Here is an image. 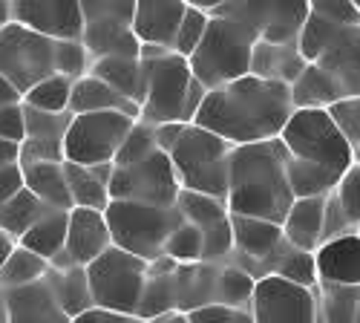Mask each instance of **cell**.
Returning a JSON list of instances; mask_svg holds the SVG:
<instances>
[{
	"instance_id": "1",
	"label": "cell",
	"mask_w": 360,
	"mask_h": 323,
	"mask_svg": "<svg viewBox=\"0 0 360 323\" xmlns=\"http://www.w3.org/2000/svg\"><path fill=\"white\" fill-rule=\"evenodd\" d=\"M294 115L291 87L245 75L207 93L196 122L202 130L225 139L233 148L277 141Z\"/></svg>"
},
{
	"instance_id": "2",
	"label": "cell",
	"mask_w": 360,
	"mask_h": 323,
	"mask_svg": "<svg viewBox=\"0 0 360 323\" xmlns=\"http://www.w3.org/2000/svg\"><path fill=\"white\" fill-rule=\"evenodd\" d=\"M225 205L239 217H257L277 225L285 222L294 205V191L288 185L285 148L280 139L233 148Z\"/></svg>"
},
{
	"instance_id": "3",
	"label": "cell",
	"mask_w": 360,
	"mask_h": 323,
	"mask_svg": "<svg viewBox=\"0 0 360 323\" xmlns=\"http://www.w3.org/2000/svg\"><path fill=\"white\" fill-rule=\"evenodd\" d=\"M147 70V99L139 122L144 125H193L207 99V90L196 81L191 61L182 55H165L159 61H141Z\"/></svg>"
},
{
	"instance_id": "4",
	"label": "cell",
	"mask_w": 360,
	"mask_h": 323,
	"mask_svg": "<svg viewBox=\"0 0 360 323\" xmlns=\"http://www.w3.org/2000/svg\"><path fill=\"white\" fill-rule=\"evenodd\" d=\"M259 38L245 23L231 18H211L202 46L191 58V70L207 93L251 75V58Z\"/></svg>"
},
{
	"instance_id": "5",
	"label": "cell",
	"mask_w": 360,
	"mask_h": 323,
	"mask_svg": "<svg viewBox=\"0 0 360 323\" xmlns=\"http://www.w3.org/2000/svg\"><path fill=\"white\" fill-rule=\"evenodd\" d=\"M231 153L233 144L202 130L199 125H188L182 139L170 151V162L182 191L228 199V176H231Z\"/></svg>"
},
{
	"instance_id": "6",
	"label": "cell",
	"mask_w": 360,
	"mask_h": 323,
	"mask_svg": "<svg viewBox=\"0 0 360 323\" xmlns=\"http://www.w3.org/2000/svg\"><path fill=\"white\" fill-rule=\"evenodd\" d=\"M280 141L291 159L323 167L340 179L357 165L354 148L338 130L328 110H294Z\"/></svg>"
},
{
	"instance_id": "7",
	"label": "cell",
	"mask_w": 360,
	"mask_h": 323,
	"mask_svg": "<svg viewBox=\"0 0 360 323\" xmlns=\"http://www.w3.org/2000/svg\"><path fill=\"white\" fill-rule=\"evenodd\" d=\"M104 217L112 234V246L147 262L165 257L167 240L185 222L179 208H153V205L118 202V199L107 205Z\"/></svg>"
},
{
	"instance_id": "8",
	"label": "cell",
	"mask_w": 360,
	"mask_h": 323,
	"mask_svg": "<svg viewBox=\"0 0 360 323\" xmlns=\"http://www.w3.org/2000/svg\"><path fill=\"white\" fill-rule=\"evenodd\" d=\"M58 55H61V44L15 20L0 32V75L15 87L20 99L41 81L61 75Z\"/></svg>"
},
{
	"instance_id": "9",
	"label": "cell",
	"mask_w": 360,
	"mask_h": 323,
	"mask_svg": "<svg viewBox=\"0 0 360 323\" xmlns=\"http://www.w3.org/2000/svg\"><path fill=\"white\" fill-rule=\"evenodd\" d=\"M147 277H150V262L115 246L86 269L93 303L133 317H139Z\"/></svg>"
},
{
	"instance_id": "10",
	"label": "cell",
	"mask_w": 360,
	"mask_h": 323,
	"mask_svg": "<svg viewBox=\"0 0 360 323\" xmlns=\"http://www.w3.org/2000/svg\"><path fill=\"white\" fill-rule=\"evenodd\" d=\"M84 49L89 61L101 58H139L141 44L133 32L136 0H81Z\"/></svg>"
},
{
	"instance_id": "11",
	"label": "cell",
	"mask_w": 360,
	"mask_h": 323,
	"mask_svg": "<svg viewBox=\"0 0 360 323\" xmlns=\"http://www.w3.org/2000/svg\"><path fill=\"white\" fill-rule=\"evenodd\" d=\"M136 122L139 119H130L124 113L75 115L64 139V159L81 167L112 165Z\"/></svg>"
},
{
	"instance_id": "12",
	"label": "cell",
	"mask_w": 360,
	"mask_h": 323,
	"mask_svg": "<svg viewBox=\"0 0 360 323\" xmlns=\"http://www.w3.org/2000/svg\"><path fill=\"white\" fill-rule=\"evenodd\" d=\"M179 196H182V185L176 179L170 156L162 151H156L139 165L112 170L110 199L153 205V208H176Z\"/></svg>"
},
{
	"instance_id": "13",
	"label": "cell",
	"mask_w": 360,
	"mask_h": 323,
	"mask_svg": "<svg viewBox=\"0 0 360 323\" xmlns=\"http://www.w3.org/2000/svg\"><path fill=\"white\" fill-rule=\"evenodd\" d=\"M309 12H311V0H291V4H274V0H268V4H231V0H222L214 18L239 20L262 44L285 46V44H297L309 20Z\"/></svg>"
},
{
	"instance_id": "14",
	"label": "cell",
	"mask_w": 360,
	"mask_h": 323,
	"mask_svg": "<svg viewBox=\"0 0 360 323\" xmlns=\"http://www.w3.org/2000/svg\"><path fill=\"white\" fill-rule=\"evenodd\" d=\"M248 312L254 323H320L317 289L268 274L257 280Z\"/></svg>"
},
{
	"instance_id": "15",
	"label": "cell",
	"mask_w": 360,
	"mask_h": 323,
	"mask_svg": "<svg viewBox=\"0 0 360 323\" xmlns=\"http://www.w3.org/2000/svg\"><path fill=\"white\" fill-rule=\"evenodd\" d=\"M12 20L58 44L84 38L81 0H12Z\"/></svg>"
},
{
	"instance_id": "16",
	"label": "cell",
	"mask_w": 360,
	"mask_h": 323,
	"mask_svg": "<svg viewBox=\"0 0 360 323\" xmlns=\"http://www.w3.org/2000/svg\"><path fill=\"white\" fill-rule=\"evenodd\" d=\"M176 208L185 217V222L199 228L202 240H205V262H228L233 257L231 211H228V205L222 199L182 191Z\"/></svg>"
},
{
	"instance_id": "17",
	"label": "cell",
	"mask_w": 360,
	"mask_h": 323,
	"mask_svg": "<svg viewBox=\"0 0 360 323\" xmlns=\"http://www.w3.org/2000/svg\"><path fill=\"white\" fill-rule=\"evenodd\" d=\"M231 231H233V257L239 269H245L251 277L262 280L268 277L274 254L285 246V234L283 225L257 220V217H239L231 214Z\"/></svg>"
},
{
	"instance_id": "18",
	"label": "cell",
	"mask_w": 360,
	"mask_h": 323,
	"mask_svg": "<svg viewBox=\"0 0 360 323\" xmlns=\"http://www.w3.org/2000/svg\"><path fill=\"white\" fill-rule=\"evenodd\" d=\"M185 15L188 0H136L133 32L141 46H165L173 52Z\"/></svg>"
},
{
	"instance_id": "19",
	"label": "cell",
	"mask_w": 360,
	"mask_h": 323,
	"mask_svg": "<svg viewBox=\"0 0 360 323\" xmlns=\"http://www.w3.org/2000/svg\"><path fill=\"white\" fill-rule=\"evenodd\" d=\"M112 248V234L107 225L104 211L72 208L70 211V231H67V257L78 269H89L98 257Z\"/></svg>"
},
{
	"instance_id": "20",
	"label": "cell",
	"mask_w": 360,
	"mask_h": 323,
	"mask_svg": "<svg viewBox=\"0 0 360 323\" xmlns=\"http://www.w3.org/2000/svg\"><path fill=\"white\" fill-rule=\"evenodd\" d=\"M6 300H9V323H72V317L55 298L49 274L41 283L6 291Z\"/></svg>"
},
{
	"instance_id": "21",
	"label": "cell",
	"mask_w": 360,
	"mask_h": 323,
	"mask_svg": "<svg viewBox=\"0 0 360 323\" xmlns=\"http://www.w3.org/2000/svg\"><path fill=\"white\" fill-rule=\"evenodd\" d=\"M314 257H317L320 283L360 289V231L323 243Z\"/></svg>"
},
{
	"instance_id": "22",
	"label": "cell",
	"mask_w": 360,
	"mask_h": 323,
	"mask_svg": "<svg viewBox=\"0 0 360 323\" xmlns=\"http://www.w3.org/2000/svg\"><path fill=\"white\" fill-rule=\"evenodd\" d=\"M326 202L328 196H311V199H294L291 211L283 222L285 243L300 248V251H311L323 246V228H326Z\"/></svg>"
},
{
	"instance_id": "23",
	"label": "cell",
	"mask_w": 360,
	"mask_h": 323,
	"mask_svg": "<svg viewBox=\"0 0 360 323\" xmlns=\"http://www.w3.org/2000/svg\"><path fill=\"white\" fill-rule=\"evenodd\" d=\"M328 75L338 78L346 90V99L360 96V26L343 29L335 44L317 61Z\"/></svg>"
},
{
	"instance_id": "24",
	"label": "cell",
	"mask_w": 360,
	"mask_h": 323,
	"mask_svg": "<svg viewBox=\"0 0 360 323\" xmlns=\"http://www.w3.org/2000/svg\"><path fill=\"white\" fill-rule=\"evenodd\" d=\"M72 115H86V113H124L130 119H139L141 110L139 104H133L130 99H124L122 93H115L110 84H104L96 75H84L75 81L72 87V104H70Z\"/></svg>"
},
{
	"instance_id": "25",
	"label": "cell",
	"mask_w": 360,
	"mask_h": 323,
	"mask_svg": "<svg viewBox=\"0 0 360 323\" xmlns=\"http://www.w3.org/2000/svg\"><path fill=\"white\" fill-rule=\"evenodd\" d=\"M67 185L72 196V208H89V211H107L110 199V179L115 165H98V167H81L72 162H64Z\"/></svg>"
},
{
	"instance_id": "26",
	"label": "cell",
	"mask_w": 360,
	"mask_h": 323,
	"mask_svg": "<svg viewBox=\"0 0 360 323\" xmlns=\"http://www.w3.org/2000/svg\"><path fill=\"white\" fill-rule=\"evenodd\" d=\"M309 61L300 55L297 44H257L254 46V58H251V75L265 78V81H280L285 87H291L300 75L306 72Z\"/></svg>"
},
{
	"instance_id": "27",
	"label": "cell",
	"mask_w": 360,
	"mask_h": 323,
	"mask_svg": "<svg viewBox=\"0 0 360 323\" xmlns=\"http://www.w3.org/2000/svg\"><path fill=\"white\" fill-rule=\"evenodd\" d=\"M89 75L101 78L115 93H122L141 110L147 99V70L141 58H101V61L89 64Z\"/></svg>"
},
{
	"instance_id": "28",
	"label": "cell",
	"mask_w": 360,
	"mask_h": 323,
	"mask_svg": "<svg viewBox=\"0 0 360 323\" xmlns=\"http://www.w3.org/2000/svg\"><path fill=\"white\" fill-rule=\"evenodd\" d=\"M343 99H346V90L340 87V81L328 75L320 64H309L306 72L291 84L294 110H328Z\"/></svg>"
},
{
	"instance_id": "29",
	"label": "cell",
	"mask_w": 360,
	"mask_h": 323,
	"mask_svg": "<svg viewBox=\"0 0 360 323\" xmlns=\"http://www.w3.org/2000/svg\"><path fill=\"white\" fill-rule=\"evenodd\" d=\"M23 188L32 191L46 208L55 211H72V196L67 185V170L64 162H44V165H29L23 167Z\"/></svg>"
},
{
	"instance_id": "30",
	"label": "cell",
	"mask_w": 360,
	"mask_h": 323,
	"mask_svg": "<svg viewBox=\"0 0 360 323\" xmlns=\"http://www.w3.org/2000/svg\"><path fill=\"white\" fill-rule=\"evenodd\" d=\"M67 231H70V211H55L49 208L32 228L23 234V240L18 246H23L26 251H32L44 260H55L58 254H64L67 248Z\"/></svg>"
},
{
	"instance_id": "31",
	"label": "cell",
	"mask_w": 360,
	"mask_h": 323,
	"mask_svg": "<svg viewBox=\"0 0 360 323\" xmlns=\"http://www.w3.org/2000/svg\"><path fill=\"white\" fill-rule=\"evenodd\" d=\"M257 289V277H251L236 262H217V283H214V306L228 309H248Z\"/></svg>"
},
{
	"instance_id": "32",
	"label": "cell",
	"mask_w": 360,
	"mask_h": 323,
	"mask_svg": "<svg viewBox=\"0 0 360 323\" xmlns=\"http://www.w3.org/2000/svg\"><path fill=\"white\" fill-rule=\"evenodd\" d=\"M46 211H49L46 205H44L32 191H29V188H23V191H18L6 205H0V231L9 234L15 243H20L23 234L32 228Z\"/></svg>"
},
{
	"instance_id": "33",
	"label": "cell",
	"mask_w": 360,
	"mask_h": 323,
	"mask_svg": "<svg viewBox=\"0 0 360 323\" xmlns=\"http://www.w3.org/2000/svg\"><path fill=\"white\" fill-rule=\"evenodd\" d=\"M49 283L55 289V298L58 303L64 306V312L70 317H78L81 312L93 309V291H89V280H86V269H67V272H58L49 269Z\"/></svg>"
},
{
	"instance_id": "34",
	"label": "cell",
	"mask_w": 360,
	"mask_h": 323,
	"mask_svg": "<svg viewBox=\"0 0 360 323\" xmlns=\"http://www.w3.org/2000/svg\"><path fill=\"white\" fill-rule=\"evenodd\" d=\"M49 269H52L49 260H44V257H38L32 251H26L23 246H15V251L4 262V269H0V289L12 291V289H23V286L41 283V280H46Z\"/></svg>"
},
{
	"instance_id": "35",
	"label": "cell",
	"mask_w": 360,
	"mask_h": 323,
	"mask_svg": "<svg viewBox=\"0 0 360 323\" xmlns=\"http://www.w3.org/2000/svg\"><path fill=\"white\" fill-rule=\"evenodd\" d=\"M268 274H277L283 280H291L297 286H306V289H317L320 286V272H317V257L311 251H300L294 246H283L274 260H271V269Z\"/></svg>"
},
{
	"instance_id": "36",
	"label": "cell",
	"mask_w": 360,
	"mask_h": 323,
	"mask_svg": "<svg viewBox=\"0 0 360 323\" xmlns=\"http://www.w3.org/2000/svg\"><path fill=\"white\" fill-rule=\"evenodd\" d=\"M317 303H320V323H357L360 289L320 283Z\"/></svg>"
},
{
	"instance_id": "37",
	"label": "cell",
	"mask_w": 360,
	"mask_h": 323,
	"mask_svg": "<svg viewBox=\"0 0 360 323\" xmlns=\"http://www.w3.org/2000/svg\"><path fill=\"white\" fill-rule=\"evenodd\" d=\"M72 87H75L72 78L52 75V78L41 81L38 87H32V90L23 96V107L38 110V113H55V115L70 113V104H72Z\"/></svg>"
},
{
	"instance_id": "38",
	"label": "cell",
	"mask_w": 360,
	"mask_h": 323,
	"mask_svg": "<svg viewBox=\"0 0 360 323\" xmlns=\"http://www.w3.org/2000/svg\"><path fill=\"white\" fill-rule=\"evenodd\" d=\"M340 32H343V26L326 20L323 15H317L311 9L309 12V20L303 26V32H300V38H297V49H300V55H303L309 64H317L320 58H323V52L335 44V38Z\"/></svg>"
},
{
	"instance_id": "39",
	"label": "cell",
	"mask_w": 360,
	"mask_h": 323,
	"mask_svg": "<svg viewBox=\"0 0 360 323\" xmlns=\"http://www.w3.org/2000/svg\"><path fill=\"white\" fill-rule=\"evenodd\" d=\"M23 119H26V136L23 139H35V141H52V144H64L67 130L72 125L75 115L72 113H38L23 107Z\"/></svg>"
},
{
	"instance_id": "40",
	"label": "cell",
	"mask_w": 360,
	"mask_h": 323,
	"mask_svg": "<svg viewBox=\"0 0 360 323\" xmlns=\"http://www.w3.org/2000/svg\"><path fill=\"white\" fill-rule=\"evenodd\" d=\"M165 257H170L173 262H179V266H193V262H205V240L199 228H193L191 222H182L173 237L167 240L165 246Z\"/></svg>"
},
{
	"instance_id": "41",
	"label": "cell",
	"mask_w": 360,
	"mask_h": 323,
	"mask_svg": "<svg viewBox=\"0 0 360 323\" xmlns=\"http://www.w3.org/2000/svg\"><path fill=\"white\" fill-rule=\"evenodd\" d=\"M159 151L156 144V133H153V125H144V122H136V127L130 130L127 141L122 144V151L115 156V167H130V165H139L144 159H150Z\"/></svg>"
},
{
	"instance_id": "42",
	"label": "cell",
	"mask_w": 360,
	"mask_h": 323,
	"mask_svg": "<svg viewBox=\"0 0 360 323\" xmlns=\"http://www.w3.org/2000/svg\"><path fill=\"white\" fill-rule=\"evenodd\" d=\"M207 26H211V15L188 4V15H185L182 26H179V35H176L173 52L191 61L193 52L202 46V41H205V35H207Z\"/></svg>"
},
{
	"instance_id": "43",
	"label": "cell",
	"mask_w": 360,
	"mask_h": 323,
	"mask_svg": "<svg viewBox=\"0 0 360 323\" xmlns=\"http://www.w3.org/2000/svg\"><path fill=\"white\" fill-rule=\"evenodd\" d=\"M328 115H332V122L338 125V130L346 136V141L357 153L360 151V96L332 104L328 107Z\"/></svg>"
},
{
	"instance_id": "44",
	"label": "cell",
	"mask_w": 360,
	"mask_h": 323,
	"mask_svg": "<svg viewBox=\"0 0 360 323\" xmlns=\"http://www.w3.org/2000/svg\"><path fill=\"white\" fill-rule=\"evenodd\" d=\"M335 199L340 202V208L346 211L349 222L360 231V162L340 179V185L335 191Z\"/></svg>"
},
{
	"instance_id": "45",
	"label": "cell",
	"mask_w": 360,
	"mask_h": 323,
	"mask_svg": "<svg viewBox=\"0 0 360 323\" xmlns=\"http://www.w3.org/2000/svg\"><path fill=\"white\" fill-rule=\"evenodd\" d=\"M311 9L343 29L360 26V9L354 0H311Z\"/></svg>"
},
{
	"instance_id": "46",
	"label": "cell",
	"mask_w": 360,
	"mask_h": 323,
	"mask_svg": "<svg viewBox=\"0 0 360 323\" xmlns=\"http://www.w3.org/2000/svg\"><path fill=\"white\" fill-rule=\"evenodd\" d=\"M191 323H254L248 309H228V306H205L188 315Z\"/></svg>"
},
{
	"instance_id": "47",
	"label": "cell",
	"mask_w": 360,
	"mask_h": 323,
	"mask_svg": "<svg viewBox=\"0 0 360 323\" xmlns=\"http://www.w3.org/2000/svg\"><path fill=\"white\" fill-rule=\"evenodd\" d=\"M352 231H357V228L349 222L346 211L340 208V202H338V199H335V194H332V196H328V202H326V228H323V243L338 240V237H346V234H352Z\"/></svg>"
},
{
	"instance_id": "48",
	"label": "cell",
	"mask_w": 360,
	"mask_h": 323,
	"mask_svg": "<svg viewBox=\"0 0 360 323\" xmlns=\"http://www.w3.org/2000/svg\"><path fill=\"white\" fill-rule=\"evenodd\" d=\"M26 136V119H23V101L0 107V141L20 144Z\"/></svg>"
},
{
	"instance_id": "49",
	"label": "cell",
	"mask_w": 360,
	"mask_h": 323,
	"mask_svg": "<svg viewBox=\"0 0 360 323\" xmlns=\"http://www.w3.org/2000/svg\"><path fill=\"white\" fill-rule=\"evenodd\" d=\"M18 191H23V167L20 165L0 167V205H6Z\"/></svg>"
},
{
	"instance_id": "50",
	"label": "cell",
	"mask_w": 360,
	"mask_h": 323,
	"mask_svg": "<svg viewBox=\"0 0 360 323\" xmlns=\"http://www.w3.org/2000/svg\"><path fill=\"white\" fill-rule=\"evenodd\" d=\"M72 323H141V320L133 317V315H122V312H110V309L93 306V309L81 312L78 317H72Z\"/></svg>"
},
{
	"instance_id": "51",
	"label": "cell",
	"mask_w": 360,
	"mask_h": 323,
	"mask_svg": "<svg viewBox=\"0 0 360 323\" xmlns=\"http://www.w3.org/2000/svg\"><path fill=\"white\" fill-rule=\"evenodd\" d=\"M185 127H188V125H156V127H153V133H156V144H159V151L170 156V151L176 148V141L182 139Z\"/></svg>"
},
{
	"instance_id": "52",
	"label": "cell",
	"mask_w": 360,
	"mask_h": 323,
	"mask_svg": "<svg viewBox=\"0 0 360 323\" xmlns=\"http://www.w3.org/2000/svg\"><path fill=\"white\" fill-rule=\"evenodd\" d=\"M23 99L18 96V90H15V87L4 78V75H0V107H9V104H20Z\"/></svg>"
},
{
	"instance_id": "53",
	"label": "cell",
	"mask_w": 360,
	"mask_h": 323,
	"mask_svg": "<svg viewBox=\"0 0 360 323\" xmlns=\"http://www.w3.org/2000/svg\"><path fill=\"white\" fill-rule=\"evenodd\" d=\"M15 246H18V243L9 237V234L0 231V269H4V262H6V260H9V254L15 251Z\"/></svg>"
},
{
	"instance_id": "54",
	"label": "cell",
	"mask_w": 360,
	"mask_h": 323,
	"mask_svg": "<svg viewBox=\"0 0 360 323\" xmlns=\"http://www.w3.org/2000/svg\"><path fill=\"white\" fill-rule=\"evenodd\" d=\"M12 23V0H0V32H4V29Z\"/></svg>"
},
{
	"instance_id": "55",
	"label": "cell",
	"mask_w": 360,
	"mask_h": 323,
	"mask_svg": "<svg viewBox=\"0 0 360 323\" xmlns=\"http://www.w3.org/2000/svg\"><path fill=\"white\" fill-rule=\"evenodd\" d=\"M141 323H191L188 315H167V317H156V320H141Z\"/></svg>"
},
{
	"instance_id": "56",
	"label": "cell",
	"mask_w": 360,
	"mask_h": 323,
	"mask_svg": "<svg viewBox=\"0 0 360 323\" xmlns=\"http://www.w3.org/2000/svg\"><path fill=\"white\" fill-rule=\"evenodd\" d=\"M0 323H9V300L4 289H0Z\"/></svg>"
},
{
	"instance_id": "57",
	"label": "cell",
	"mask_w": 360,
	"mask_h": 323,
	"mask_svg": "<svg viewBox=\"0 0 360 323\" xmlns=\"http://www.w3.org/2000/svg\"><path fill=\"white\" fill-rule=\"evenodd\" d=\"M357 323H360V303H357Z\"/></svg>"
},
{
	"instance_id": "58",
	"label": "cell",
	"mask_w": 360,
	"mask_h": 323,
	"mask_svg": "<svg viewBox=\"0 0 360 323\" xmlns=\"http://www.w3.org/2000/svg\"><path fill=\"white\" fill-rule=\"evenodd\" d=\"M357 162H360V151H357Z\"/></svg>"
}]
</instances>
